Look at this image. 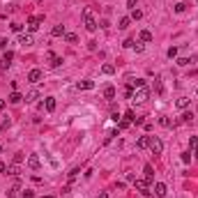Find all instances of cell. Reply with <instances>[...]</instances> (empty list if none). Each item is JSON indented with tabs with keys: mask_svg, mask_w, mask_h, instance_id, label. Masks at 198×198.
<instances>
[{
	"mask_svg": "<svg viewBox=\"0 0 198 198\" xmlns=\"http://www.w3.org/2000/svg\"><path fill=\"white\" fill-rule=\"evenodd\" d=\"M21 161H23V154H21V152L14 154V164H21Z\"/></svg>",
	"mask_w": 198,
	"mask_h": 198,
	"instance_id": "cell-43",
	"label": "cell"
},
{
	"mask_svg": "<svg viewBox=\"0 0 198 198\" xmlns=\"http://www.w3.org/2000/svg\"><path fill=\"white\" fill-rule=\"evenodd\" d=\"M104 97H106V99H113L115 97V88H113V85H108V88L104 90Z\"/></svg>",
	"mask_w": 198,
	"mask_h": 198,
	"instance_id": "cell-22",
	"label": "cell"
},
{
	"mask_svg": "<svg viewBox=\"0 0 198 198\" xmlns=\"http://www.w3.org/2000/svg\"><path fill=\"white\" fill-rule=\"evenodd\" d=\"M101 72H104V74H113V72H115V67H113V65H104V67H101Z\"/></svg>",
	"mask_w": 198,
	"mask_h": 198,
	"instance_id": "cell-30",
	"label": "cell"
},
{
	"mask_svg": "<svg viewBox=\"0 0 198 198\" xmlns=\"http://www.w3.org/2000/svg\"><path fill=\"white\" fill-rule=\"evenodd\" d=\"M182 161H184V164H189V161H191V152H184L182 154Z\"/></svg>",
	"mask_w": 198,
	"mask_h": 198,
	"instance_id": "cell-41",
	"label": "cell"
},
{
	"mask_svg": "<svg viewBox=\"0 0 198 198\" xmlns=\"http://www.w3.org/2000/svg\"><path fill=\"white\" fill-rule=\"evenodd\" d=\"M21 198H35V191L26 189V191H23V194H21Z\"/></svg>",
	"mask_w": 198,
	"mask_h": 198,
	"instance_id": "cell-33",
	"label": "cell"
},
{
	"mask_svg": "<svg viewBox=\"0 0 198 198\" xmlns=\"http://www.w3.org/2000/svg\"><path fill=\"white\" fill-rule=\"evenodd\" d=\"M51 35H53V37H65V26H53Z\"/></svg>",
	"mask_w": 198,
	"mask_h": 198,
	"instance_id": "cell-14",
	"label": "cell"
},
{
	"mask_svg": "<svg viewBox=\"0 0 198 198\" xmlns=\"http://www.w3.org/2000/svg\"><path fill=\"white\" fill-rule=\"evenodd\" d=\"M122 46H125V49H131V46H134V39H127V42L122 44Z\"/></svg>",
	"mask_w": 198,
	"mask_h": 198,
	"instance_id": "cell-44",
	"label": "cell"
},
{
	"mask_svg": "<svg viewBox=\"0 0 198 198\" xmlns=\"http://www.w3.org/2000/svg\"><path fill=\"white\" fill-rule=\"evenodd\" d=\"M134 187L141 191V194H145V196H148V194H152V191L148 189V180H134Z\"/></svg>",
	"mask_w": 198,
	"mask_h": 198,
	"instance_id": "cell-6",
	"label": "cell"
},
{
	"mask_svg": "<svg viewBox=\"0 0 198 198\" xmlns=\"http://www.w3.org/2000/svg\"><path fill=\"white\" fill-rule=\"evenodd\" d=\"M19 44H23V46H32V35L28 32V35H21L19 37Z\"/></svg>",
	"mask_w": 198,
	"mask_h": 198,
	"instance_id": "cell-12",
	"label": "cell"
},
{
	"mask_svg": "<svg viewBox=\"0 0 198 198\" xmlns=\"http://www.w3.org/2000/svg\"><path fill=\"white\" fill-rule=\"evenodd\" d=\"M189 62H191V60H189V58H177V65H180V67H187V65H189Z\"/></svg>",
	"mask_w": 198,
	"mask_h": 198,
	"instance_id": "cell-31",
	"label": "cell"
},
{
	"mask_svg": "<svg viewBox=\"0 0 198 198\" xmlns=\"http://www.w3.org/2000/svg\"><path fill=\"white\" fill-rule=\"evenodd\" d=\"M159 125L161 127H171V120H168V118H159Z\"/></svg>",
	"mask_w": 198,
	"mask_h": 198,
	"instance_id": "cell-37",
	"label": "cell"
},
{
	"mask_svg": "<svg viewBox=\"0 0 198 198\" xmlns=\"http://www.w3.org/2000/svg\"><path fill=\"white\" fill-rule=\"evenodd\" d=\"M44 106H46V111H49V113H51V111H55V99H53V97H46Z\"/></svg>",
	"mask_w": 198,
	"mask_h": 198,
	"instance_id": "cell-15",
	"label": "cell"
},
{
	"mask_svg": "<svg viewBox=\"0 0 198 198\" xmlns=\"http://www.w3.org/2000/svg\"><path fill=\"white\" fill-rule=\"evenodd\" d=\"M97 198H108V194H106V191H101V194H99Z\"/></svg>",
	"mask_w": 198,
	"mask_h": 198,
	"instance_id": "cell-47",
	"label": "cell"
},
{
	"mask_svg": "<svg viewBox=\"0 0 198 198\" xmlns=\"http://www.w3.org/2000/svg\"><path fill=\"white\" fill-rule=\"evenodd\" d=\"M136 148L138 150H145V148H150V136H141L136 141Z\"/></svg>",
	"mask_w": 198,
	"mask_h": 198,
	"instance_id": "cell-11",
	"label": "cell"
},
{
	"mask_svg": "<svg viewBox=\"0 0 198 198\" xmlns=\"http://www.w3.org/2000/svg\"><path fill=\"white\" fill-rule=\"evenodd\" d=\"M42 78H44L42 69H30V72H28V81H30V83H39Z\"/></svg>",
	"mask_w": 198,
	"mask_h": 198,
	"instance_id": "cell-5",
	"label": "cell"
},
{
	"mask_svg": "<svg viewBox=\"0 0 198 198\" xmlns=\"http://www.w3.org/2000/svg\"><path fill=\"white\" fill-rule=\"evenodd\" d=\"M23 99H26V97H23L21 92H16V90H14V92H12V95H9V101H12V104H21Z\"/></svg>",
	"mask_w": 198,
	"mask_h": 198,
	"instance_id": "cell-13",
	"label": "cell"
},
{
	"mask_svg": "<svg viewBox=\"0 0 198 198\" xmlns=\"http://www.w3.org/2000/svg\"><path fill=\"white\" fill-rule=\"evenodd\" d=\"M49 58H51V67H60L62 65V58H58L53 53H49Z\"/></svg>",
	"mask_w": 198,
	"mask_h": 198,
	"instance_id": "cell-20",
	"label": "cell"
},
{
	"mask_svg": "<svg viewBox=\"0 0 198 198\" xmlns=\"http://www.w3.org/2000/svg\"><path fill=\"white\" fill-rule=\"evenodd\" d=\"M12 30H14V32H21L23 26H21V23H12Z\"/></svg>",
	"mask_w": 198,
	"mask_h": 198,
	"instance_id": "cell-38",
	"label": "cell"
},
{
	"mask_svg": "<svg viewBox=\"0 0 198 198\" xmlns=\"http://www.w3.org/2000/svg\"><path fill=\"white\" fill-rule=\"evenodd\" d=\"M129 125H131L129 120H125V118H122V120L118 122V129H127V127H129Z\"/></svg>",
	"mask_w": 198,
	"mask_h": 198,
	"instance_id": "cell-27",
	"label": "cell"
},
{
	"mask_svg": "<svg viewBox=\"0 0 198 198\" xmlns=\"http://www.w3.org/2000/svg\"><path fill=\"white\" fill-rule=\"evenodd\" d=\"M138 37H141V42H152V32H150V30H141Z\"/></svg>",
	"mask_w": 198,
	"mask_h": 198,
	"instance_id": "cell-17",
	"label": "cell"
},
{
	"mask_svg": "<svg viewBox=\"0 0 198 198\" xmlns=\"http://www.w3.org/2000/svg\"><path fill=\"white\" fill-rule=\"evenodd\" d=\"M44 21V16H30L28 19V30L30 32H35V30H39V23Z\"/></svg>",
	"mask_w": 198,
	"mask_h": 198,
	"instance_id": "cell-4",
	"label": "cell"
},
{
	"mask_svg": "<svg viewBox=\"0 0 198 198\" xmlns=\"http://www.w3.org/2000/svg\"><path fill=\"white\" fill-rule=\"evenodd\" d=\"M39 166H42V161H39L37 154H30L28 157V168H32V171H39Z\"/></svg>",
	"mask_w": 198,
	"mask_h": 198,
	"instance_id": "cell-7",
	"label": "cell"
},
{
	"mask_svg": "<svg viewBox=\"0 0 198 198\" xmlns=\"http://www.w3.org/2000/svg\"><path fill=\"white\" fill-rule=\"evenodd\" d=\"M16 191H21V189H19V184H16V187H12V189L7 191V196H9V198H21L19 194H16Z\"/></svg>",
	"mask_w": 198,
	"mask_h": 198,
	"instance_id": "cell-25",
	"label": "cell"
},
{
	"mask_svg": "<svg viewBox=\"0 0 198 198\" xmlns=\"http://www.w3.org/2000/svg\"><path fill=\"white\" fill-rule=\"evenodd\" d=\"M76 88L78 90H92V88H95V81H88V78H85V81H78Z\"/></svg>",
	"mask_w": 198,
	"mask_h": 198,
	"instance_id": "cell-9",
	"label": "cell"
},
{
	"mask_svg": "<svg viewBox=\"0 0 198 198\" xmlns=\"http://www.w3.org/2000/svg\"><path fill=\"white\" fill-rule=\"evenodd\" d=\"M12 58H14V53H12V51H5L2 60H0V69H7V67H9V62H12Z\"/></svg>",
	"mask_w": 198,
	"mask_h": 198,
	"instance_id": "cell-8",
	"label": "cell"
},
{
	"mask_svg": "<svg viewBox=\"0 0 198 198\" xmlns=\"http://www.w3.org/2000/svg\"><path fill=\"white\" fill-rule=\"evenodd\" d=\"M35 99H37V90H32V92L26 95V101H35Z\"/></svg>",
	"mask_w": 198,
	"mask_h": 198,
	"instance_id": "cell-29",
	"label": "cell"
},
{
	"mask_svg": "<svg viewBox=\"0 0 198 198\" xmlns=\"http://www.w3.org/2000/svg\"><path fill=\"white\" fill-rule=\"evenodd\" d=\"M5 173H7V166H5L2 161H0V175H5Z\"/></svg>",
	"mask_w": 198,
	"mask_h": 198,
	"instance_id": "cell-46",
	"label": "cell"
},
{
	"mask_svg": "<svg viewBox=\"0 0 198 198\" xmlns=\"http://www.w3.org/2000/svg\"><path fill=\"white\" fill-rule=\"evenodd\" d=\"M7 175H12V177H16V175H19V164L7 166Z\"/></svg>",
	"mask_w": 198,
	"mask_h": 198,
	"instance_id": "cell-19",
	"label": "cell"
},
{
	"mask_svg": "<svg viewBox=\"0 0 198 198\" xmlns=\"http://www.w3.org/2000/svg\"><path fill=\"white\" fill-rule=\"evenodd\" d=\"M129 23H131V19H129V16H122V19H120V23H118V28H120V30H125V28H129Z\"/></svg>",
	"mask_w": 198,
	"mask_h": 198,
	"instance_id": "cell-16",
	"label": "cell"
},
{
	"mask_svg": "<svg viewBox=\"0 0 198 198\" xmlns=\"http://www.w3.org/2000/svg\"><path fill=\"white\" fill-rule=\"evenodd\" d=\"M148 97H150V90L143 85V88H136V92H134L131 99H134V101H138V104H143V101H148Z\"/></svg>",
	"mask_w": 198,
	"mask_h": 198,
	"instance_id": "cell-2",
	"label": "cell"
},
{
	"mask_svg": "<svg viewBox=\"0 0 198 198\" xmlns=\"http://www.w3.org/2000/svg\"><path fill=\"white\" fill-rule=\"evenodd\" d=\"M184 9H187V5H184V2H180V5H175V12H177V14H182Z\"/></svg>",
	"mask_w": 198,
	"mask_h": 198,
	"instance_id": "cell-36",
	"label": "cell"
},
{
	"mask_svg": "<svg viewBox=\"0 0 198 198\" xmlns=\"http://www.w3.org/2000/svg\"><path fill=\"white\" fill-rule=\"evenodd\" d=\"M136 53H143V44H138V42H134V46H131Z\"/></svg>",
	"mask_w": 198,
	"mask_h": 198,
	"instance_id": "cell-34",
	"label": "cell"
},
{
	"mask_svg": "<svg viewBox=\"0 0 198 198\" xmlns=\"http://www.w3.org/2000/svg\"><path fill=\"white\" fill-rule=\"evenodd\" d=\"M5 108V101H2V99H0V111H2Z\"/></svg>",
	"mask_w": 198,
	"mask_h": 198,
	"instance_id": "cell-49",
	"label": "cell"
},
{
	"mask_svg": "<svg viewBox=\"0 0 198 198\" xmlns=\"http://www.w3.org/2000/svg\"><path fill=\"white\" fill-rule=\"evenodd\" d=\"M143 85H145L143 78H134V81H129V88H143Z\"/></svg>",
	"mask_w": 198,
	"mask_h": 198,
	"instance_id": "cell-21",
	"label": "cell"
},
{
	"mask_svg": "<svg viewBox=\"0 0 198 198\" xmlns=\"http://www.w3.org/2000/svg\"><path fill=\"white\" fill-rule=\"evenodd\" d=\"M150 150H152V154H161L164 152V143L157 136H150Z\"/></svg>",
	"mask_w": 198,
	"mask_h": 198,
	"instance_id": "cell-3",
	"label": "cell"
},
{
	"mask_svg": "<svg viewBox=\"0 0 198 198\" xmlns=\"http://www.w3.org/2000/svg\"><path fill=\"white\" fill-rule=\"evenodd\" d=\"M0 129H2V131L9 129V120H2V122H0Z\"/></svg>",
	"mask_w": 198,
	"mask_h": 198,
	"instance_id": "cell-42",
	"label": "cell"
},
{
	"mask_svg": "<svg viewBox=\"0 0 198 198\" xmlns=\"http://www.w3.org/2000/svg\"><path fill=\"white\" fill-rule=\"evenodd\" d=\"M125 120H129V122H134V120H136V115H134V111H127V113H125Z\"/></svg>",
	"mask_w": 198,
	"mask_h": 198,
	"instance_id": "cell-32",
	"label": "cell"
},
{
	"mask_svg": "<svg viewBox=\"0 0 198 198\" xmlns=\"http://www.w3.org/2000/svg\"><path fill=\"white\" fill-rule=\"evenodd\" d=\"M191 118H194V113H184L182 115V122H191Z\"/></svg>",
	"mask_w": 198,
	"mask_h": 198,
	"instance_id": "cell-40",
	"label": "cell"
},
{
	"mask_svg": "<svg viewBox=\"0 0 198 198\" xmlns=\"http://www.w3.org/2000/svg\"><path fill=\"white\" fill-rule=\"evenodd\" d=\"M78 173H81L78 168H72V171L67 173V177H69V180H76V175H78Z\"/></svg>",
	"mask_w": 198,
	"mask_h": 198,
	"instance_id": "cell-28",
	"label": "cell"
},
{
	"mask_svg": "<svg viewBox=\"0 0 198 198\" xmlns=\"http://www.w3.org/2000/svg\"><path fill=\"white\" fill-rule=\"evenodd\" d=\"M39 198H53V196H39Z\"/></svg>",
	"mask_w": 198,
	"mask_h": 198,
	"instance_id": "cell-50",
	"label": "cell"
},
{
	"mask_svg": "<svg viewBox=\"0 0 198 198\" xmlns=\"http://www.w3.org/2000/svg\"><path fill=\"white\" fill-rule=\"evenodd\" d=\"M177 55V49H175V46H171V49H168V58H171V60H173V58H175Z\"/></svg>",
	"mask_w": 198,
	"mask_h": 198,
	"instance_id": "cell-35",
	"label": "cell"
},
{
	"mask_svg": "<svg viewBox=\"0 0 198 198\" xmlns=\"http://www.w3.org/2000/svg\"><path fill=\"white\" fill-rule=\"evenodd\" d=\"M196 92H198V90H196Z\"/></svg>",
	"mask_w": 198,
	"mask_h": 198,
	"instance_id": "cell-51",
	"label": "cell"
},
{
	"mask_svg": "<svg viewBox=\"0 0 198 198\" xmlns=\"http://www.w3.org/2000/svg\"><path fill=\"white\" fill-rule=\"evenodd\" d=\"M154 196H159V198L166 196V184H164V182H157V184H154Z\"/></svg>",
	"mask_w": 198,
	"mask_h": 198,
	"instance_id": "cell-10",
	"label": "cell"
},
{
	"mask_svg": "<svg viewBox=\"0 0 198 198\" xmlns=\"http://www.w3.org/2000/svg\"><path fill=\"white\" fill-rule=\"evenodd\" d=\"M189 104H191V99H189V97H180V99H177V108H187Z\"/></svg>",
	"mask_w": 198,
	"mask_h": 198,
	"instance_id": "cell-18",
	"label": "cell"
},
{
	"mask_svg": "<svg viewBox=\"0 0 198 198\" xmlns=\"http://www.w3.org/2000/svg\"><path fill=\"white\" fill-rule=\"evenodd\" d=\"M152 177H154V171H152V166L148 164V166H145V180H148V182H150V180H152Z\"/></svg>",
	"mask_w": 198,
	"mask_h": 198,
	"instance_id": "cell-23",
	"label": "cell"
},
{
	"mask_svg": "<svg viewBox=\"0 0 198 198\" xmlns=\"http://www.w3.org/2000/svg\"><path fill=\"white\" fill-rule=\"evenodd\" d=\"M194 157H196V159H198V145H196V148H194Z\"/></svg>",
	"mask_w": 198,
	"mask_h": 198,
	"instance_id": "cell-48",
	"label": "cell"
},
{
	"mask_svg": "<svg viewBox=\"0 0 198 198\" xmlns=\"http://www.w3.org/2000/svg\"><path fill=\"white\" fill-rule=\"evenodd\" d=\"M83 21H85V30L88 32L97 30V21H95V16H92V9H83Z\"/></svg>",
	"mask_w": 198,
	"mask_h": 198,
	"instance_id": "cell-1",
	"label": "cell"
},
{
	"mask_svg": "<svg viewBox=\"0 0 198 198\" xmlns=\"http://www.w3.org/2000/svg\"><path fill=\"white\" fill-rule=\"evenodd\" d=\"M136 2H138V0H127V7H131V9H134V7H136Z\"/></svg>",
	"mask_w": 198,
	"mask_h": 198,
	"instance_id": "cell-45",
	"label": "cell"
},
{
	"mask_svg": "<svg viewBox=\"0 0 198 198\" xmlns=\"http://www.w3.org/2000/svg\"><path fill=\"white\" fill-rule=\"evenodd\" d=\"M141 16H143V12H141V9H131V16H129V19H131V21H138Z\"/></svg>",
	"mask_w": 198,
	"mask_h": 198,
	"instance_id": "cell-26",
	"label": "cell"
},
{
	"mask_svg": "<svg viewBox=\"0 0 198 198\" xmlns=\"http://www.w3.org/2000/svg\"><path fill=\"white\" fill-rule=\"evenodd\" d=\"M65 39H67L69 44H76V42H78V37H76L74 32H65Z\"/></svg>",
	"mask_w": 198,
	"mask_h": 198,
	"instance_id": "cell-24",
	"label": "cell"
},
{
	"mask_svg": "<svg viewBox=\"0 0 198 198\" xmlns=\"http://www.w3.org/2000/svg\"><path fill=\"white\" fill-rule=\"evenodd\" d=\"M196 145H198V138L191 136V138H189V148H196Z\"/></svg>",
	"mask_w": 198,
	"mask_h": 198,
	"instance_id": "cell-39",
	"label": "cell"
}]
</instances>
